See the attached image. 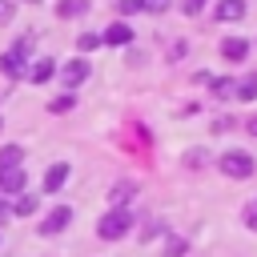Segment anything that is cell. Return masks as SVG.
I'll list each match as a JSON object with an SVG mask.
<instances>
[{"instance_id":"8992f818","label":"cell","mask_w":257,"mask_h":257,"mask_svg":"<svg viewBox=\"0 0 257 257\" xmlns=\"http://www.w3.org/2000/svg\"><path fill=\"white\" fill-rule=\"evenodd\" d=\"M48 76H56V60H52V56H40V60H32V68H28V80H32V84H44Z\"/></svg>"},{"instance_id":"5b68a950","label":"cell","mask_w":257,"mask_h":257,"mask_svg":"<svg viewBox=\"0 0 257 257\" xmlns=\"http://www.w3.org/2000/svg\"><path fill=\"white\" fill-rule=\"evenodd\" d=\"M100 44H133V28L124 20H116V24H108L100 32Z\"/></svg>"},{"instance_id":"5bb4252c","label":"cell","mask_w":257,"mask_h":257,"mask_svg":"<svg viewBox=\"0 0 257 257\" xmlns=\"http://www.w3.org/2000/svg\"><path fill=\"white\" fill-rule=\"evenodd\" d=\"M56 12H60L64 20H72V16H84V12H88V0H60V4H56Z\"/></svg>"},{"instance_id":"ffe728a7","label":"cell","mask_w":257,"mask_h":257,"mask_svg":"<svg viewBox=\"0 0 257 257\" xmlns=\"http://www.w3.org/2000/svg\"><path fill=\"white\" fill-rule=\"evenodd\" d=\"M137 8H141V12H165L169 0H137Z\"/></svg>"},{"instance_id":"277c9868","label":"cell","mask_w":257,"mask_h":257,"mask_svg":"<svg viewBox=\"0 0 257 257\" xmlns=\"http://www.w3.org/2000/svg\"><path fill=\"white\" fill-rule=\"evenodd\" d=\"M88 72H92V68H88V60H84V56H76V60H68V64L60 68V76H64V84H68V88L84 84V80H88Z\"/></svg>"},{"instance_id":"4316f807","label":"cell","mask_w":257,"mask_h":257,"mask_svg":"<svg viewBox=\"0 0 257 257\" xmlns=\"http://www.w3.org/2000/svg\"><path fill=\"white\" fill-rule=\"evenodd\" d=\"M249 133H253V137H257V116H253V120H249Z\"/></svg>"},{"instance_id":"d6986e66","label":"cell","mask_w":257,"mask_h":257,"mask_svg":"<svg viewBox=\"0 0 257 257\" xmlns=\"http://www.w3.org/2000/svg\"><path fill=\"white\" fill-rule=\"evenodd\" d=\"M96 44H100V36H96V32H84V36L76 40V48H80V52H92Z\"/></svg>"},{"instance_id":"9a60e30c","label":"cell","mask_w":257,"mask_h":257,"mask_svg":"<svg viewBox=\"0 0 257 257\" xmlns=\"http://www.w3.org/2000/svg\"><path fill=\"white\" fill-rule=\"evenodd\" d=\"M133 193H137V185H133V181H120V185H112V193H108V201H112V205L120 209V205H124V201H128Z\"/></svg>"},{"instance_id":"cb8c5ba5","label":"cell","mask_w":257,"mask_h":257,"mask_svg":"<svg viewBox=\"0 0 257 257\" xmlns=\"http://www.w3.org/2000/svg\"><path fill=\"white\" fill-rule=\"evenodd\" d=\"M120 12H128V16H133V12H141V8H137V0H120Z\"/></svg>"},{"instance_id":"3957f363","label":"cell","mask_w":257,"mask_h":257,"mask_svg":"<svg viewBox=\"0 0 257 257\" xmlns=\"http://www.w3.org/2000/svg\"><path fill=\"white\" fill-rule=\"evenodd\" d=\"M0 72L8 76V80H20V76H28V68H24V52L12 44L4 56H0Z\"/></svg>"},{"instance_id":"e0dca14e","label":"cell","mask_w":257,"mask_h":257,"mask_svg":"<svg viewBox=\"0 0 257 257\" xmlns=\"http://www.w3.org/2000/svg\"><path fill=\"white\" fill-rule=\"evenodd\" d=\"M76 104V96L72 92H64V96H56V100H48V112H68Z\"/></svg>"},{"instance_id":"83f0119b","label":"cell","mask_w":257,"mask_h":257,"mask_svg":"<svg viewBox=\"0 0 257 257\" xmlns=\"http://www.w3.org/2000/svg\"><path fill=\"white\" fill-rule=\"evenodd\" d=\"M32 4H36V0H32Z\"/></svg>"},{"instance_id":"d4e9b609","label":"cell","mask_w":257,"mask_h":257,"mask_svg":"<svg viewBox=\"0 0 257 257\" xmlns=\"http://www.w3.org/2000/svg\"><path fill=\"white\" fill-rule=\"evenodd\" d=\"M12 16V0H0V20H8Z\"/></svg>"},{"instance_id":"9c48e42d","label":"cell","mask_w":257,"mask_h":257,"mask_svg":"<svg viewBox=\"0 0 257 257\" xmlns=\"http://www.w3.org/2000/svg\"><path fill=\"white\" fill-rule=\"evenodd\" d=\"M245 16V0H221L217 4V20L221 24H233V20H241Z\"/></svg>"},{"instance_id":"7a4b0ae2","label":"cell","mask_w":257,"mask_h":257,"mask_svg":"<svg viewBox=\"0 0 257 257\" xmlns=\"http://www.w3.org/2000/svg\"><path fill=\"white\" fill-rule=\"evenodd\" d=\"M217 165H221V173H225V177H237V181H245V177L253 173V157H249V153H241V149H229Z\"/></svg>"},{"instance_id":"ac0fdd59","label":"cell","mask_w":257,"mask_h":257,"mask_svg":"<svg viewBox=\"0 0 257 257\" xmlns=\"http://www.w3.org/2000/svg\"><path fill=\"white\" fill-rule=\"evenodd\" d=\"M8 209H12V213H20V217H28V213L36 209V197H28V193H24V197H16V205H8Z\"/></svg>"},{"instance_id":"2e32d148","label":"cell","mask_w":257,"mask_h":257,"mask_svg":"<svg viewBox=\"0 0 257 257\" xmlns=\"http://www.w3.org/2000/svg\"><path fill=\"white\" fill-rule=\"evenodd\" d=\"M209 88H213V96H233L237 92V80H229V76H217V80H209Z\"/></svg>"},{"instance_id":"30bf717a","label":"cell","mask_w":257,"mask_h":257,"mask_svg":"<svg viewBox=\"0 0 257 257\" xmlns=\"http://www.w3.org/2000/svg\"><path fill=\"white\" fill-rule=\"evenodd\" d=\"M221 56H225V60H233V64H237V60H245V56H249V44H245V40H241V36H229V40H225V44H221Z\"/></svg>"},{"instance_id":"52a82bcc","label":"cell","mask_w":257,"mask_h":257,"mask_svg":"<svg viewBox=\"0 0 257 257\" xmlns=\"http://www.w3.org/2000/svg\"><path fill=\"white\" fill-rule=\"evenodd\" d=\"M68 221H72V209H68V205H60V209H52V213H48V221L40 225V233H44V237H48V233H60Z\"/></svg>"},{"instance_id":"603a6c76","label":"cell","mask_w":257,"mask_h":257,"mask_svg":"<svg viewBox=\"0 0 257 257\" xmlns=\"http://www.w3.org/2000/svg\"><path fill=\"white\" fill-rule=\"evenodd\" d=\"M245 221H249V229H257V205H249V209H245Z\"/></svg>"},{"instance_id":"44dd1931","label":"cell","mask_w":257,"mask_h":257,"mask_svg":"<svg viewBox=\"0 0 257 257\" xmlns=\"http://www.w3.org/2000/svg\"><path fill=\"white\" fill-rule=\"evenodd\" d=\"M201 8H205V0H181V12H185V16H197Z\"/></svg>"},{"instance_id":"484cf974","label":"cell","mask_w":257,"mask_h":257,"mask_svg":"<svg viewBox=\"0 0 257 257\" xmlns=\"http://www.w3.org/2000/svg\"><path fill=\"white\" fill-rule=\"evenodd\" d=\"M8 213H12V209H8V205H4V201H0V221H4V217H8Z\"/></svg>"},{"instance_id":"ba28073f","label":"cell","mask_w":257,"mask_h":257,"mask_svg":"<svg viewBox=\"0 0 257 257\" xmlns=\"http://www.w3.org/2000/svg\"><path fill=\"white\" fill-rule=\"evenodd\" d=\"M0 193H24V169H0Z\"/></svg>"},{"instance_id":"f1b7e54d","label":"cell","mask_w":257,"mask_h":257,"mask_svg":"<svg viewBox=\"0 0 257 257\" xmlns=\"http://www.w3.org/2000/svg\"><path fill=\"white\" fill-rule=\"evenodd\" d=\"M0 124H4V120H0Z\"/></svg>"},{"instance_id":"7402d4cb","label":"cell","mask_w":257,"mask_h":257,"mask_svg":"<svg viewBox=\"0 0 257 257\" xmlns=\"http://www.w3.org/2000/svg\"><path fill=\"white\" fill-rule=\"evenodd\" d=\"M181 253H185V241L173 237V241H169V257H181Z\"/></svg>"},{"instance_id":"6da1fadb","label":"cell","mask_w":257,"mask_h":257,"mask_svg":"<svg viewBox=\"0 0 257 257\" xmlns=\"http://www.w3.org/2000/svg\"><path fill=\"white\" fill-rule=\"evenodd\" d=\"M128 225H133V217H128V209H108V213L100 217V225H96V233H100L104 241H120V237L128 233Z\"/></svg>"},{"instance_id":"7c38bea8","label":"cell","mask_w":257,"mask_h":257,"mask_svg":"<svg viewBox=\"0 0 257 257\" xmlns=\"http://www.w3.org/2000/svg\"><path fill=\"white\" fill-rule=\"evenodd\" d=\"M233 100H257V72H249V76H241V80H237Z\"/></svg>"},{"instance_id":"8fae6325","label":"cell","mask_w":257,"mask_h":257,"mask_svg":"<svg viewBox=\"0 0 257 257\" xmlns=\"http://www.w3.org/2000/svg\"><path fill=\"white\" fill-rule=\"evenodd\" d=\"M64 181H68V165H64V161H56V165L44 173V193H56Z\"/></svg>"},{"instance_id":"4fadbf2b","label":"cell","mask_w":257,"mask_h":257,"mask_svg":"<svg viewBox=\"0 0 257 257\" xmlns=\"http://www.w3.org/2000/svg\"><path fill=\"white\" fill-rule=\"evenodd\" d=\"M20 161H24V149L20 145H4L0 149V169H16Z\"/></svg>"}]
</instances>
